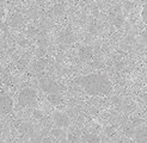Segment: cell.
<instances>
[{"label":"cell","instance_id":"6da1fadb","mask_svg":"<svg viewBox=\"0 0 147 143\" xmlns=\"http://www.w3.org/2000/svg\"><path fill=\"white\" fill-rule=\"evenodd\" d=\"M80 86L90 96L104 97L113 91V82L104 74H89L80 79Z\"/></svg>","mask_w":147,"mask_h":143},{"label":"cell","instance_id":"7a4b0ae2","mask_svg":"<svg viewBox=\"0 0 147 143\" xmlns=\"http://www.w3.org/2000/svg\"><path fill=\"white\" fill-rule=\"evenodd\" d=\"M36 100V92L31 88H24L19 93L18 102L22 106H30L35 103Z\"/></svg>","mask_w":147,"mask_h":143},{"label":"cell","instance_id":"3957f363","mask_svg":"<svg viewBox=\"0 0 147 143\" xmlns=\"http://www.w3.org/2000/svg\"><path fill=\"white\" fill-rule=\"evenodd\" d=\"M40 86L46 93H48V94L49 93H55V92H60L61 91V86L59 85L57 82H55L54 80L49 79V78L42 79V80L40 81Z\"/></svg>","mask_w":147,"mask_h":143},{"label":"cell","instance_id":"277c9868","mask_svg":"<svg viewBox=\"0 0 147 143\" xmlns=\"http://www.w3.org/2000/svg\"><path fill=\"white\" fill-rule=\"evenodd\" d=\"M13 110V100L7 94H0V113L9 114Z\"/></svg>","mask_w":147,"mask_h":143},{"label":"cell","instance_id":"5b68a950","mask_svg":"<svg viewBox=\"0 0 147 143\" xmlns=\"http://www.w3.org/2000/svg\"><path fill=\"white\" fill-rule=\"evenodd\" d=\"M53 119H54V123L56 124V126H59V128H66L69 125L68 116L63 112H59V111L54 112Z\"/></svg>","mask_w":147,"mask_h":143},{"label":"cell","instance_id":"8992f818","mask_svg":"<svg viewBox=\"0 0 147 143\" xmlns=\"http://www.w3.org/2000/svg\"><path fill=\"white\" fill-rule=\"evenodd\" d=\"M47 98H48V100H49V103H50V104H53V105H57L59 103L61 102V99H62V94H61L60 92L49 93Z\"/></svg>","mask_w":147,"mask_h":143},{"label":"cell","instance_id":"52a82bcc","mask_svg":"<svg viewBox=\"0 0 147 143\" xmlns=\"http://www.w3.org/2000/svg\"><path fill=\"white\" fill-rule=\"evenodd\" d=\"M141 19L145 24H147V4H145L142 6V10H141Z\"/></svg>","mask_w":147,"mask_h":143},{"label":"cell","instance_id":"ba28073f","mask_svg":"<svg viewBox=\"0 0 147 143\" xmlns=\"http://www.w3.org/2000/svg\"><path fill=\"white\" fill-rule=\"evenodd\" d=\"M84 141H98L97 137H91V136H86V137L83 138Z\"/></svg>","mask_w":147,"mask_h":143},{"label":"cell","instance_id":"9c48e42d","mask_svg":"<svg viewBox=\"0 0 147 143\" xmlns=\"http://www.w3.org/2000/svg\"><path fill=\"white\" fill-rule=\"evenodd\" d=\"M141 99H142L144 102L147 104V93H145V94H142V96H141Z\"/></svg>","mask_w":147,"mask_h":143},{"label":"cell","instance_id":"30bf717a","mask_svg":"<svg viewBox=\"0 0 147 143\" xmlns=\"http://www.w3.org/2000/svg\"><path fill=\"white\" fill-rule=\"evenodd\" d=\"M3 17H4V10L0 9V18H3Z\"/></svg>","mask_w":147,"mask_h":143}]
</instances>
